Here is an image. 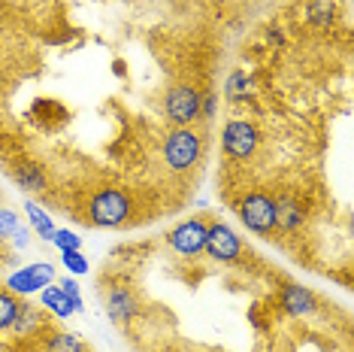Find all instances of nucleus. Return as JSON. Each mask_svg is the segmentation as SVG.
Segmentation results:
<instances>
[{
  "label": "nucleus",
  "mask_w": 354,
  "mask_h": 352,
  "mask_svg": "<svg viewBox=\"0 0 354 352\" xmlns=\"http://www.w3.org/2000/svg\"><path fill=\"white\" fill-rule=\"evenodd\" d=\"M203 158V137L194 127H176L170 137L164 140V161L176 173H188L194 170L197 161Z\"/></svg>",
  "instance_id": "1"
},
{
  "label": "nucleus",
  "mask_w": 354,
  "mask_h": 352,
  "mask_svg": "<svg viewBox=\"0 0 354 352\" xmlns=\"http://www.w3.org/2000/svg\"><path fill=\"white\" fill-rule=\"evenodd\" d=\"M61 289H64V294H67L70 301H73V310L76 313H85V301H82V289H79V283H76V276H64L61 279Z\"/></svg>",
  "instance_id": "21"
},
{
  "label": "nucleus",
  "mask_w": 354,
  "mask_h": 352,
  "mask_svg": "<svg viewBox=\"0 0 354 352\" xmlns=\"http://www.w3.org/2000/svg\"><path fill=\"white\" fill-rule=\"evenodd\" d=\"M25 219H28V228L34 231V234L43 240V243H52V237H55V222H52V215L43 210L37 201H25Z\"/></svg>",
  "instance_id": "14"
},
{
  "label": "nucleus",
  "mask_w": 354,
  "mask_h": 352,
  "mask_svg": "<svg viewBox=\"0 0 354 352\" xmlns=\"http://www.w3.org/2000/svg\"><path fill=\"white\" fill-rule=\"evenodd\" d=\"M43 352H88L85 340L70 331H49L43 337Z\"/></svg>",
  "instance_id": "16"
},
{
  "label": "nucleus",
  "mask_w": 354,
  "mask_h": 352,
  "mask_svg": "<svg viewBox=\"0 0 354 352\" xmlns=\"http://www.w3.org/2000/svg\"><path fill=\"white\" fill-rule=\"evenodd\" d=\"M12 243L19 246V249H28V243H30V231H28V225H25V228L19 231V234L12 237Z\"/></svg>",
  "instance_id": "25"
},
{
  "label": "nucleus",
  "mask_w": 354,
  "mask_h": 352,
  "mask_svg": "<svg viewBox=\"0 0 354 352\" xmlns=\"http://www.w3.org/2000/svg\"><path fill=\"white\" fill-rule=\"evenodd\" d=\"M55 249L64 252V249H82V237L76 231H67V228H55V237H52Z\"/></svg>",
  "instance_id": "20"
},
{
  "label": "nucleus",
  "mask_w": 354,
  "mask_h": 352,
  "mask_svg": "<svg viewBox=\"0 0 354 352\" xmlns=\"http://www.w3.org/2000/svg\"><path fill=\"white\" fill-rule=\"evenodd\" d=\"M206 234H209V222L203 215H191V219H182L179 225L170 228L167 246L182 258H200L206 249Z\"/></svg>",
  "instance_id": "4"
},
{
  "label": "nucleus",
  "mask_w": 354,
  "mask_h": 352,
  "mask_svg": "<svg viewBox=\"0 0 354 352\" xmlns=\"http://www.w3.org/2000/svg\"><path fill=\"white\" fill-rule=\"evenodd\" d=\"M243 237L233 231L227 222H209V234H206V249L203 255H209L218 264H233L243 255Z\"/></svg>",
  "instance_id": "8"
},
{
  "label": "nucleus",
  "mask_w": 354,
  "mask_h": 352,
  "mask_svg": "<svg viewBox=\"0 0 354 352\" xmlns=\"http://www.w3.org/2000/svg\"><path fill=\"white\" fill-rule=\"evenodd\" d=\"M200 103H203V94L194 85L179 82L164 94V113L176 127H188L200 118Z\"/></svg>",
  "instance_id": "5"
},
{
  "label": "nucleus",
  "mask_w": 354,
  "mask_h": 352,
  "mask_svg": "<svg viewBox=\"0 0 354 352\" xmlns=\"http://www.w3.org/2000/svg\"><path fill=\"white\" fill-rule=\"evenodd\" d=\"M281 303H285V310L291 316H312L318 310L315 292H309L306 285H297V283L281 285Z\"/></svg>",
  "instance_id": "12"
},
{
  "label": "nucleus",
  "mask_w": 354,
  "mask_h": 352,
  "mask_svg": "<svg viewBox=\"0 0 354 352\" xmlns=\"http://www.w3.org/2000/svg\"><path fill=\"white\" fill-rule=\"evenodd\" d=\"M19 307H21V301L15 298L10 289H3V285H0V334L12 328L15 316H19Z\"/></svg>",
  "instance_id": "17"
},
{
  "label": "nucleus",
  "mask_w": 354,
  "mask_h": 352,
  "mask_svg": "<svg viewBox=\"0 0 354 352\" xmlns=\"http://www.w3.org/2000/svg\"><path fill=\"white\" fill-rule=\"evenodd\" d=\"M236 215L248 231H254L261 237L276 231V206H272V197L267 191H248V195H243L236 201Z\"/></svg>",
  "instance_id": "3"
},
{
  "label": "nucleus",
  "mask_w": 354,
  "mask_h": 352,
  "mask_svg": "<svg viewBox=\"0 0 354 352\" xmlns=\"http://www.w3.org/2000/svg\"><path fill=\"white\" fill-rule=\"evenodd\" d=\"M39 303H43V310L46 313H52V316H58V319H70L76 313L73 310V301L64 294V289L61 285H46L43 292H39Z\"/></svg>",
  "instance_id": "15"
},
{
  "label": "nucleus",
  "mask_w": 354,
  "mask_h": 352,
  "mask_svg": "<svg viewBox=\"0 0 354 352\" xmlns=\"http://www.w3.org/2000/svg\"><path fill=\"white\" fill-rule=\"evenodd\" d=\"M140 313V298L127 285H112L106 292V316L118 325H127L131 319Z\"/></svg>",
  "instance_id": "10"
},
{
  "label": "nucleus",
  "mask_w": 354,
  "mask_h": 352,
  "mask_svg": "<svg viewBox=\"0 0 354 352\" xmlns=\"http://www.w3.org/2000/svg\"><path fill=\"white\" fill-rule=\"evenodd\" d=\"M61 261H64V267H67V274H73V276H82L88 274V258L82 255V249H64L61 252Z\"/></svg>",
  "instance_id": "19"
},
{
  "label": "nucleus",
  "mask_w": 354,
  "mask_h": 352,
  "mask_svg": "<svg viewBox=\"0 0 354 352\" xmlns=\"http://www.w3.org/2000/svg\"><path fill=\"white\" fill-rule=\"evenodd\" d=\"M248 91H252V82H248L243 73H233V76L227 79V98H230V100H243Z\"/></svg>",
  "instance_id": "22"
},
{
  "label": "nucleus",
  "mask_w": 354,
  "mask_h": 352,
  "mask_svg": "<svg viewBox=\"0 0 354 352\" xmlns=\"http://www.w3.org/2000/svg\"><path fill=\"white\" fill-rule=\"evenodd\" d=\"M88 219L94 228H122L131 219V197L122 188H100L88 201Z\"/></svg>",
  "instance_id": "2"
},
{
  "label": "nucleus",
  "mask_w": 354,
  "mask_h": 352,
  "mask_svg": "<svg viewBox=\"0 0 354 352\" xmlns=\"http://www.w3.org/2000/svg\"><path fill=\"white\" fill-rule=\"evenodd\" d=\"M55 264L49 261H34V264H25L19 267L15 274L6 276V289H10L15 298H28V294H39L46 285L55 283Z\"/></svg>",
  "instance_id": "7"
},
{
  "label": "nucleus",
  "mask_w": 354,
  "mask_h": 352,
  "mask_svg": "<svg viewBox=\"0 0 354 352\" xmlns=\"http://www.w3.org/2000/svg\"><path fill=\"white\" fill-rule=\"evenodd\" d=\"M21 228H25L21 215L15 210H10V206H0V240H12Z\"/></svg>",
  "instance_id": "18"
},
{
  "label": "nucleus",
  "mask_w": 354,
  "mask_h": 352,
  "mask_svg": "<svg viewBox=\"0 0 354 352\" xmlns=\"http://www.w3.org/2000/svg\"><path fill=\"white\" fill-rule=\"evenodd\" d=\"M200 116H206V118L215 116V94H203V103H200Z\"/></svg>",
  "instance_id": "24"
},
{
  "label": "nucleus",
  "mask_w": 354,
  "mask_h": 352,
  "mask_svg": "<svg viewBox=\"0 0 354 352\" xmlns=\"http://www.w3.org/2000/svg\"><path fill=\"white\" fill-rule=\"evenodd\" d=\"M221 152L233 161H248L257 152V127L245 118H230L221 131Z\"/></svg>",
  "instance_id": "6"
},
{
  "label": "nucleus",
  "mask_w": 354,
  "mask_h": 352,
  "mask_svg": "<svg viewBox=\"0 0 354 352\" xmlns=\"http://www.w3.org/2000/svg\"><path fill=\"white\" fill-rule=\"evenodd\" d=\"M272 206H276V228H281V231H297L306 222L303 204L294 201V197H288V195L272 197Z\"/></svg>",
  "instance_id": "13"
},
{
  "label": "nucleus",
  "mask_w": 354,
  "mask_h": 352,
  "mask_svg": "<svg viewBox=\"0 0 354 352\" xmlns=\"http://www.w3.org/2000/svg\"><path fill=\"white\" fill-rule=\"evenodd\" d=\"M10 176L12 182L19 186L21 191H28V195H39V191L49 188V173H46V167L34 161V158H15L10 164Z\"/></svg>",
  "instance_id": "9"
},
{
  "label": "nucleus",
  "mask_w": 354,
  "mask_h": 352,
  "mask_svg": "<svg viewBox=\"0 0 354 352\" xmlns=\"http://www.w3.org/2000/svg\"><path fill=\"white\" fill-rule=\"evenodd\" d=\"M330 12H333V6H330V3H315V6H312V15H309L312 25H315V28H327L330 25Z\"/></svg>",
  "instance_id": "23"
},
{
  "label": "nucleus",
  "mask_w": 354,
  "mask_h": 352,
  "mask_svg": "<svg viewBox=\"0 0 354 352\" xmlns=\"http://www.w3.org/2000/svg\"><path fill=\"white\" fill-rule=\"evenodd\" d=\"M46 322H49V316H46V310H39L34 307V303H25L21 301V307H19V316H15V322L10 331L15 334V337H37V334H43L46 331Z\"/></svg>",
  "instance_id": "11"
}]
</instances>
